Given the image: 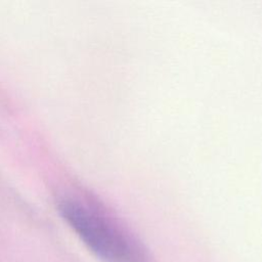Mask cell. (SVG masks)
Here are the masks:
<instances>
[{
    "label": "cell",
    "instance_id": "1",
    "mask_svg": "<svg viewBox=\"0 0 262 262\" xmlns=\"http://www.w3.org/2000/svg\"><path fill=\"white\" fill-rule=\"evenodd\" d=\"M58 210L83 243L102 261L146 262L140 244L104 214L71 199L61 200Z\"/></svg>",
    "mask_w": 262,
    "mask_h": 262
}]
</instances>
